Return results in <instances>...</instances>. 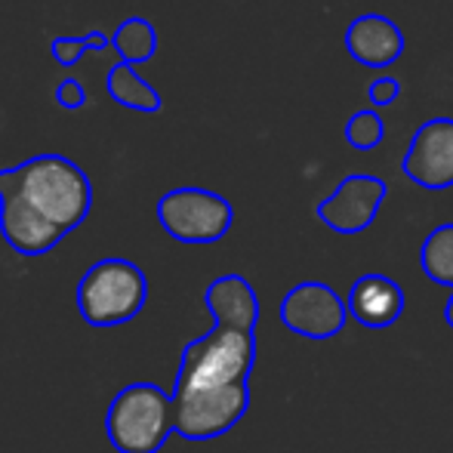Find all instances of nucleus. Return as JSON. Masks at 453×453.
Instances as JSON below:
<instances>
[{
  "mask_svg": "<svg viewBox=\"0 0 453 453\" xmlns=\"http://www.w3.org/2000/svg\"><path fill=\"white\" fill-rule=\"evenodd\" d=\"M444 321H448V327L453 330V296L448 299V305H444Z\"/></svg>",
  "mask_w": 453,
  "mask_h": 453,
  "instance_id": "18",
  "label": "nucleus"
},
{
  "mask_svg": "<svg viewBox=\"0 0 453 453\" xmlns=\"http://www.w3.org/2000/svg\"><path fill=\"white\" fill-rule=\"evenodd\" d=\"M401 170L413 185L444 191L453 185V118H432L417 127Z\"/></svg>",
  "mask_w": 453,
  "mask_h": 453,
  "instance_id": "8",
  "label": "nucleus"
},
{
  "mask_svg": "<svg viewBox=\"0 0 453 453\" xmlns=\"http://www.w3.org/2000/svg\"><path fill=\"white\" fill-rule=\"evenodd\" d=\"M105 432L118 453H157L176 435L173 392L155 382L124 386L108 404Z\"/></svg>",
  "mask_w": 453,
  "mask_h": 453,
  "instance_id": "3",
  "label": "nucleus"
},
{
  "mask_svg": "<svg viewBox=\"0 0 453 453\" xmlns=\"http://www.w3.org/2000/svg\"><path fill=\"white\" fill-rule=\"evenodd\" d=\"M105 90L118 105L130 108V111L142 114H157L164 108V99L149 81H142V74L136 72V65H127V62H114L111 72L105 78Z\"/></svg>",
  "mask_w": 453,
  "mask_h": 453,
  "instance_id": "11",
  "label": "nucleus"
},
{
  "mask_svg": "<svg viewBox=\"0 0 453 453\" xmlns=\"http://www.w3.org/2000/svg\"><path fill=\"white\" fill-rule=\"evenodd\" d=\"M213 315L210 334L185 342L173 386L176 435L213 441L250 411V373L257 364L259 296L241 274H222L203 293Z\"/></svg>",
  "mask_w": 453,
  "mask_h": 453,
  "instance_id": "1",
  "label": "nucleus"
},
{
  "mask_svg": "<svg viewBox=\"0 0 453 453\" xmlns=\"http://www.w3.org/2000/svg\"><path fill=\"white\" fill-rule=\"evenodd\" d=\"M342 133H346V142L355 151H373L386 139V120L380 118L376 108H361V111H355L346 120V130Z\"/></svg>",
  "mask_w": 453,
  "mask_h": 453,
  "instance_id": "14",
  "label": "nucleus"
},
{
  "mask_svg": "<svg viewBox=\"0 0 453 453\" xmlns=\"http://www.w3.org/2000/svg\"><path fill=\"white\" fill-rule=\"evenodd\" d=\"M111 47V37L102 35V31H90V35H81V37H53V43H50V50H53V59L59 62V65L72 68L81 62V56L84 53H105V50Z\"/></svg>",
  "mask_w": 453,
  "mask_h": 453,
  "instance_id": "15",
  "label": "nucleus"
},
{
  "mask_svg": "<svg viewBox=\"0 0 453 453\" xmlns=\"http://www.w3.org/2000/svg\"><path fill=\"white\" fill-rule=\"evenodd\" d=\"M404 290L388 274H361L349 290V315L367 330H386L404 315Z\"/></svg>",
  "mask_w": 453,
  "mask_h": 453,
  "instance_id": "10",
  "label": "nucleus"
},
{
  "mask_svg": "<svg viewBox=\"0 0 453 453\" xmlns=\"http://www.w3.org/2000/svg\"><path fill=\"white\" fill-rule=\"evenodd\" d=\"M93 182L65 155L0 170V234L10 250L43 257L90 216Z\"/></svg>",
  "mask_w": 453,
  "mask_h": 453,
  "instance_id": "2",
  "label": "nucleus"
},
{
  "mask_svg": "<svg viewBox=\"0 0 453 453\" xmlns=\"http://www.w3.org/2000/svg\"><path fill=\"white\" fill-rule=\"evenodd\" d=\"M56 102H59L62 108H68V111H78V108L87 105V90L81 81L74 78H65L59 81V87H56Z\"/></svg>",
  "mask_w": 453,
  "mask_h": 453,
  "instance_id": "17",
  "label": "nucleus"
},
{
  "mask_svg": "<svg viewBox=\"0 0 453 453\" xmlns=\"http://www.w3.org/2000/svg\"><path fill=\"white\" fill-rule=\"evenodd\" d=\"M398 96H401L398 78H376L373 84L367 87V99H370V105H373V108L392 105V102L398 99Z\"/></svg>",
  "mask_w": 453,
  "mask_h": 453,
  "instance_id": "16",
  "label": "nucleus"
},
{
  "mask_svg": "<svg viewBox=\"0 0 453 453\" xmlns=\"http://www.w3.org/2000/svg\"><path fill=\"white\" fill-rule=\"evenodd\" d=\"M388 185L380 176L370 173H352L346 176L318 203V219L336 234H361L373 226L376 213L386 203Z\"/></svg>",
  "mask_w": 453,
  "mask_h": 453,
  "instance_id": "7",
  "label": "nucleus"
},
{
  "mask_svg": "<svg viewBox=\"0 0 453 453\" xmlns=\"http://www.w3.org/2000/svg\"><path fill=\"white\" fill-rule=\"evenodd\" d=\"M111 47L118 50L120 62L127 65H142L157 53V31L149 19L130 16L118 25V31L111 35Z\"/></svg>",
  "mask_w": 453,
  "mask_h": 453,
  "instance_id": "12",
  "label": "nucleus"
},
{
  "mask_svg": "<svg viewBox=\"0 0 453 453\" xmlns=\"http://www.w3.org/2000/svg\"><path fill=\"white\" fill-rule=\"evenodd\" d=\"M280 321L290 334L305 340H334L349 321V305L334 287L321 280H303L280 299Z\"/></svg>",
  "mask_w": 453,
  "mask_h": 453,
  "instance_id": "6",
  "label": "nucleus"
},
{
  "mask_svg": "<svg viewBox=\"0 0 453 453\" xmlns=\"http://www.w3.org/2000/svg\"><path fill=\"white\" fill-rule=\"evenodd\" d=\"M404 31L382 12H364L346 28V53L364 68H388L401 59Z\"/></svg>",
  "mask_w": 453,
  "mask_h": 453,
  "instance_id": "9",
  "label": "nucleus"
},
{
  "mask_svg": "<svg viewBox=\"0 0 453 453\" xmlns=\"http://www.w3.org/2000/svg\"><path fill=\"white\" fill-rule=\"evenodd\" d=\"M419 269L441 287H453V222L432 228L419 247Z\"/></svg>",
  "mask_w": 453,
  "mask_h": 453,
  "instance_id": "13",
  "label": "nucleus"
},
{
  "mask_svg": "<svg viewBox=\"0 0 453 453\" xmlns=\"http://www.w3.org/2000/svg\"><path fill=\"white\" fill-rule=\"evenodd\" d=\"M157 222L180 244H216L234 222L232 203L210 188H173L157 201Z\"/></svg>",
  "mask_w": 453,
  "mask_h": 453,
  "instance_id": "5",
  "label": "nucleus"
},
{
  "mask_svg": "<svg viewBox=\"0 0 453 453\" xmlns=\"http://www.w3.org/2000/svg\"><path fill=\"white\" fill-rule=\"evenodd\" d=\"M145 303H149V278L130 259H99L78 284V311L90 327L130 324L145 309Z\"/></svg>",
  "mask_w": 453,
  "mask_h": 453,
  "instance_id": "4",
  "label": "nucleus"
}]
</instances>
